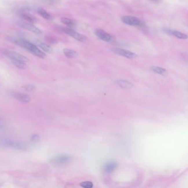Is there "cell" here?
Segmentation results:
<instances>
[{
    "label": "cell",
    "mask_w": 188,
    "mask_h": 188,
    "mask_svg": "<svg viewBox=\"0 0 188 188\" xmlns=\"http://www.w3.org/2000/svg\"><path fill=\"white\" fill-rule=\"evenodd\" d=\"M61 22L69 28H72L75 26V23L74 21L68 18H66V17L61 18Z\"/></svg>",
    "instance_id": "17"
},
{
    "label": "cell",
    "mask_w": 188,
    "mask_h": 188,
    "mask_svg": "<svg viewBox=\"0 0 188 188\" xmlns=\"http://www.w3.org/2000/svg\"><path fill=\"white\" fill-rule=\"evenodd\" d=\"M2 52L6 56V57L9 58L11 60H21V61H23L25 63H27L28 61H29V59L27 57L24 56V55H22L18 52H16L15 51L4 50Z\"/></svg>",
    "instance_id": "5"
},
{
    "label": "cell",
    "mask_w": 188,
    "mask_h": 188,
    "mask_svg": "<svg viewBox=\"0 0 188 188\" xmlns=\"http://www.w3.org/2000/svg\"><path fill=\"white\" fill-rule=\"evenodd\" d=\"M118 167V163L115 161H110L103 167V171L105 173H110L113 172Z\"/></svg>",
    "instance_id": "12"
},
{
    "label": "cell",
    "mask_w": 188,
    "mask_h": 188,
    "mask_svg": "<svg viewBox=\"0 0 188 188\" xmlns=\"http://www.w3.org/2000/svg\"><path fill=\"white\" fill-rule=\"evenodd\" d=\"M39 46L41 49H43L44 51H45L46 52L51 53L53 51L51 46L48 44H46L45 43H41L39 44Z\"/></svg>",
    "instance_id": "20"
},
{
    "label": "cell",
    "mask_w": 188,
    "mask_h": 188,
    "mask_svg": "<svg viewBox=\"0 0 188 188\" xmlns=\"http://www.w3.org/2000/svg\"><path fill=\"white\" fill-rule=\"evenodd\" d=\"M80 185L83 188H91L93 187V183L91 182L86 181V182H81L80 184Z\"/></svg>",
    "instance_id": "23"
},
{
    "label": "cell",
    "mask_w": 188,
    "mask_h": 188,
    "mask_svg": "<svg viewBox=\"0 0 188 188\" xmlns=\"http://www.w3.org/2000/svg\"><path fill=\"white\" fill-rule=\"evenodd\" d=\"M20 16L22 18H23V19H24L29 23H36L37 22L36 18L34 17V16L29 13H22L20 14Z\"/></svg>",
    "instance_id": "13"
},
{
    "label": "cell",
    "mask_w": 188,
    "mask_h": 188,
    "mask_svg": "<svg viewBox=\"0 0 188 188\" xmlns=\"http://www.w3.org/2000/svg\"><path fill=\"white\" fill-rule=\"evenodd\" d=\"M16 43L17 45L25 49L31 54H33L37 57H40L41 59H45L46 57V55L44 52L41 51L36 46L27 40H24L23 39H19L16 41Z\"/></svg>",
    "instance_id": "1"
},
{
    "label": "cell",
    "mask_w": 188,
    "mask_h": 188,
    "mask_svg": "<svg viewBox=\"0 0 188 188\" xmlns=\"http://www.w3.org/2000/svg\"><path fill=\"white\" fill-rule=\"evenodd\" d=\"M0 145L21 151H27L29 148L28 145L26 143L21 141H13L6 139L0 140Z\"/></svg>",
    "instance_id": "2"
},
{
    "label": "cell",
    "mask_w": 188,
    "mask_h": 188,
    "mask_svg": "<svg viewBox=\"0 0 188 188\" xmlns=\"http://www.w3.org/2000/svg\"><path fill=\"white\" fill-rule=\"evenodd\" d=\"M30 140L32 143H36L40 141V136L38 134H33L30 137Z\"/></svg>",
    "instance_id": "21"
},
{
    "label": "cell",
    "mask_w": 188,
    "mask_h": 188,
    "mask_svg": "<svg viewBox=\"0 0 188 188\" xmlns=\"http://www.w3.org/2000/svg\"><path fill=\"white\" fill-rule=\"evenodd\" d=\"M63 54L66 57L68 58H74L77 56V52L76 51L70 49H64L63 50Z\"/></svg>",
    "instance_id": "15"
},
{
    "label": "cell",
    "mask_w": 188,
    "mask_h": 188,
    "mask_svg": "<svg viewBox=\"0 0 188 188\" xmlns=\"http://www.w3.org/2000/svg\"><path fill=\"white\" fill-rule=\"evenodd\" d=\"M61 29L65 33L72 36V38H74L76 40H79L80 41H82V42L85 41V40H87V38L84 35L80 34L71 28L63 27L61 28Z\"/></svg>",
    "instance_id": "3"
},
{
    "label": "cell",
    "mask_w": 188,
    "mask_h": 188,
    "mask_svg": "<svg viewBox=\"0 0 188 188\" xmlns=\"http://www.w3.org/2000/svg\"><path fill=\"white\" fill-rule=\"evenodd\" d=\"M37 12H38V13L43 18H44V19H48V20H51L52 19L51 14H49L48 12L43 8H38Z\"/></svg>",
    "instance_id": "16"
},
{
    "label": "cell",
    "mask_w": 188,
    "mask_h": 188,
    "mask_svg": "<svg viewBox=\"0 0 188 188\" xmlns=\"http://www.w3.org/2000/svg\"><path fill=\"white\" fill-rule=\"evenodd\" d=\"M23 88L25 91L28 92L33 91L36 89V87L33 85H24L23 86Z\"/></svg>",
    "instance_id": "22"
},
{
    "label": "cell",
    "mask_w": 188,
    "mask_h": 188,
    "mask_svg": "<svg viewBox=\"0 0 188 188\" xmlns=\"http://www.w3.org/2000/svg\"><path fill=\"white\" fill-rule=\"evenodd\" d=\"M151 69L156 73H157L158 74H161L163 76H165L166 74H167V72L165 68H162V67H160L158 66H153L151 67Z\"/></svg>",
    "instance_id": "18"
},
{
    "label": "cell",
    "mask_w": 188,
    "mask_h": 188,
    "mask_svg": "<svg viewBox=\"0 0 188 188\" xmlns=\"http://www.w3.org/2000/svg\"><path fill=\"white\" fill-rule=\"evenodd\" d=\"M11 62L13 65H14L17 68L20 69H25L27 68V65L25 62H24L23 61L21 60H11Z\"/></svg>",
    "instance_id": "14"
},
{
    "label": "cell",
    "mask_w": 188,
    "mask_h": 188,
    "mask_svg": "<svg viewBox=\"0 0 188 188\" xmlns=\"http://www.w3.org/2000/svg\"><path fill=\"white\" fill-rule=\"evenodd\" d=\"M117 83L121 87L125 89H129L131 87V83L125 80H119L117 82Z\"/></svg>",
    "instance_id": "19"
},
{
    "label": "cell",
    "mask_w": 188,
    "mask_h": 188,
    "mask_svg": "<svg viewBox=\"0 0 188 188\" xmlns=\"http://www.w3.org/2000/svg\"><path fill=\"white\" fill-rule=\"evenodd\" d=\"M72 157L67 154H62L56 156L50 160V163L55 165H63L70 162Z\"/></svg>",
    "instance_id": "4"
},
{
    "label": "cell",
    "mask_w": 188,
    "mask_h": 188,
    "mask_svg": "<svg viewBox=\"0 0 188 188\" xmlns=\"http://www.w3.org/2000/svg\"><path fill=\"white\" fill-rule=\"evenodd\" d=\"M121 20L126 24L131 26H141L142 25L141 21L138 18L134 16H125L121 18Z\"/></svg>",
    "instance_id": "7"
},
{
    "label": "cell",
    "mask_w": 188,
    "mask_h": 188,
    "mask_svg": "<svg viewBox=\"0 0 188 188\" xmlns=\"http://www.w3.org/2000/svg\"><path fill=\"white\" fill-rule=\"evenodd\" d=\"M95 34L97 36L102 39V40L106 41V42H110L113 40V38L112 35L109 34L102 29H98L95 31Z\"/></svg>",
    "instance_id": "8"
},
{
    "label": "cell",
    "mask_w": 188,
    "mask_h": 188,
    "mask_svg": "<svg viewBox=\"0 0 188 188\" xmlns=\"http://www.w3.org/2000/svg\"><path fill=\"white\" fill-rule=\"evenodd\" d=\"M112 50L116 54H118L121 56L126 57L128 59H135L138 56L136 54H135L132 51H129V50L121 49V48H114L112 49Z\"/></svg>",
    "instance_id": "6"
},
{
    "label": "cell",
    "mask_w": 188,
    "mask_h": 188,
    "mask_svg": "<svg viewBox=\"0 0 188 188\" xmlns=\"http://www.w3.org/2000/svg\"><path fill=\"white\" fill-rule=\"evenodd\" d=\"M19 25L23 28L25 29L26 30H28L30 32H32L35 34H41L42 33V32L41 31V30H40L38 28H37L36 27L34 26V25H33L31 23L21 22H20Z\"/></svg>",
    "instance_id": "9"
},
{
    "label": "cell",
    "mask_w": 188,
    "mask_h": 188,
    "mask_svg": "<svg viewBox=\"0 0 188 188\" xmlns=\"http://www.w3.org/2000/svg\"><path fill=\"white\" fill-rule=\"evenodd\" d=\"M11 94L13 98L23 102L28 103L31 100L30 98L29 97L28 95L21 93H19L17 92L12 91L11 92Z\"/></svg>",
    "instance_id": "10"
},
{
    "label": "cell",
    "mask_w": 188,
    "mask_h": 188,
    "mask_svg": "<svg viewBox=\"0 0 188 188\" xmlns=\"http://www.w3.org/2000/svg\"><path fill=\"white\" fill-rule=\"evenodd\" d=\"M165 32L167 34H169L173 35L174 36H176L179 39H186L188 38V36L187 34H184L180 32L177 31L176 30H172V29H165Z\"/></svg>",
    "instance_id": "11"
}]
</instances>
